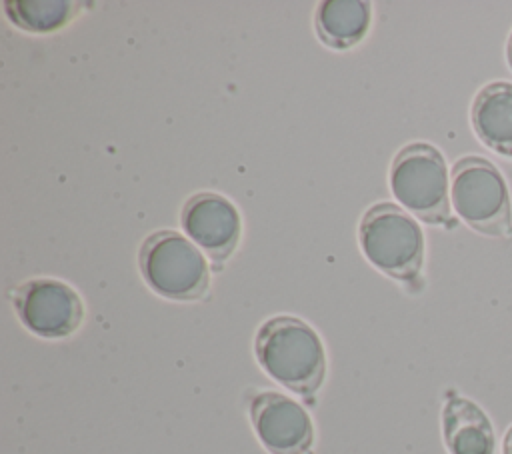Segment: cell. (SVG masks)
Listing matches in <instances>:
<instances>
[{
    "label": "cell",
    "mask_w": 512,
    "mask_h": 454,
    "mask_svg": "<svg viewBox=\"0 0 512 454\" xmlns=\"http://www.w3.org/2000/svg\"><path fill=\"white\" fill-rule=\"evenodd\" d=\"M390 188L416 218L428 224L448 222V170L444 156L432 144L412 142L398 150L390 166Z\"/></svg>",
    "instance_id": "obj_5"
},
{
    "label": "cell",
    "mask_w": 512,
    "mask_h": 454,
    "mask_svg": "<svg viewBox=\"0 0 512 454\" xmlns=\"http://www.w3.org/2000/svg\"><path fill=\"white\" fill-rule=\"evenodd\" d=\"M318 38L336 50L358 44L370 26V4L360 0H326L316 10Z\"/></svg>",
    "instance_id": "obj_11"
},
{
    "label": "cell",
    "mask_w": 512,
    "mask_h": 454,
    "mask_svg": "<svg viewBox=\"0 0 512 454\" xmlns=\"http://www.w3.org/2000/svg\"><path fill=\"white\" fill-rule=\"evenodd\" d=\"M502 452H504V454H512V426L508 428V432H506V436H504Z\"/></svg>",
    "instance_id": "obj_13"
},
{
    "label": "cell",
    "mask_w": 512,
    "mask_h": 454,
    "mask_svg": "<svg viewBox=\"0 0 512 454\" xmlns=\"http://www.w3.org/2000/svg\"><path fill=\"white\" fill-rule=\"evenodd\" d=\"M358 238L364 256L400 282H420L424 236L418 222L392 202H378L362 214Z\"/></svg>",
    "instance_id": "obj_2"
},
{
    "label": "cell",
    "mask_w": 512,
    "mask_h": 454,
    "mask_svg": "<svg viewBox=\"0 0 512 454\" xmlns=\"http://www.w3.org/2000/svg\"><path fill=\"white\" fill-rule=\"evenodd\" d=\"M80 4L70 0H8L4 12L12 24L28 32H54L68 24Z\"/></svg>",
    "instance_id": "obj_12"
},
{
    "label": "cell",
    "mask_w": 512,
    "mask_h": 454,
    "mask_svg": "<svg viewBox=\"0 0 512 454\" xmlns=\"http://www.w3.org/2000/svg\"><path fill=\"white\" fill-rule=\"evenodd\" d=\"M250 420L270 454H306L314 440L308 412L292 398L264 390L250 400Z\"/></svg>",
    "instance_id": "obj_7"
},
{
    "label": "cell",
    "mask_w": 512,
    "mask_h": 454,
    "mask_svg": "<svg viewBox=\"0 0 512 454\" xmlns=\"http://www.w3.org/2000/svg\"><path fill=\"white\" fill-rule=\"evenodd\" d=\"M450 198L456 214L488 236L512 234L508 186L498 168L480 156H464L452 166Z\"/></svg>",
    "instance_id": "obj_4"
},
{
    "label": "cell",
    "mask_w": 512,
    "mask_h": 454,
    "mask_svg": "<svg viewBox=\"0 0 512 454\" xmlns=\"http://www.w3.org/2000/svg\"><path fill=\"white\" fill-rule=\"evenodd\" d=\"M184 232L198 244L212 262L222 264L236 250L242 222L234 204L216 192L190 196L180 212Z\"/></svg>",
    "instance_id": "obj_8"
},
{
    "label": "cell",
    "mask_w": 512,
    "mask_h": 454,
    "mask_svg": "<svg viewBox=\"0 0 512 454\" xmlns=\"http://www.w3.org/2000/svg\"><path fill=\"white\" fill-rule=\"evenodd\" d=\"M508 62L512 66V32H510V38H508Z\"/></svg>",
    "instance_id": "obj_14"
},
{
    "label": "cell",
    "mask_w": 512,
    "mask_h": 454,
    "mask_svg": "<svg viewBox=\"0 0 512 454\" xmlns=\"http://www.w3.org/2000/svg\"><path fill=\"white\" fill-rule=\"evenodd\" d=\"M254 352L264 372L296 394L310 396L324 382L326 354L322 340L300 318H268L256 332Z\"/></svg>",
    "instance_id": "obj_1"
},
{
    "label": "cell",
    "mask_w": 512,
    "mask_h": 454,
    "mask_svg": "<svg viewBox=\"0 0 512 454\" xmlns=\"http://www.w3.org/2000/svg\"><path fill=\"white\" fill-rule=\"evenodd\" d=\"M442 428L450 454H494L492 422L476 402L450 394L442 410Z\"/></svg>",
    "instance_id": "obj_9"
},
{
    "label": "cell",
    "mask_w": 512,
    "mask_h": 454,
    "mask_svg": "<svg viewBox=\"0 0 512 454\" xmlns=\"http://www.w3.org/2000/svg\"><path fill=\"white\" fill-rule=\"evenodd\" d=\"M476 136L492 150L512 158V82L482 86L470 110Z\"/></svg>",
    "instance_id": "obj_10"
},
{
    "label": "cell",
    "mask_w": 512,
    "mask_h": 454,
    "mask_svg": "<svg viewBox=\"0 0 512 454\" xmlns=\"http://www.w3.org/2000/svg\"><path fill=\"white\" fill-rule=\"evenodd\" d=\"M14 310L32 334L48 340L74 334L84 320L78 292L54 278H34L20 284L14 292Z\"/></svg>",
    "instance_id": "obj_6"
},
{
    "label": "cell",
    "mask_w": 512,
    "mask_h": 454,
    "mask_svg": "<svg viewBox=\"0 0 512 454\" xmlns=\"http://www.w3.org/2000/svg\"><path fill=\"white\" fill-rule=\"evenodd\" d=\"M138 266L144 282L168 300H200L210 290L206 258L192 240L174 230L152 232L140 246Z\"/></svg>",
    "instance_id": "obj_3"
}]
</instances>
